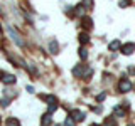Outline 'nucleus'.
I'll return each instance as SVG.
<instances>
[{
	"instance_id": "3",
	"label": "nucleus",
	"mask_w": 135,
	"mask_h": 126,
	"mask_svg": "<svg viewBox=\"0 0 135 126\" xmlns=\"http://www.w3.org/2000/svg\"><path fill=\"white\" fill-rule=\"evenodd\" d=\"M69 118H73L76 123H78V121H83V119H84V113H83V111H79V109H71Z\"/></svg>"
},
{
	"instance_id": "28",
	"label": "nucleus",
	"mask_w": 135,
	"mask_h": 126,
	"mask_svg": "<svg viewBox=\"0 0 135 126\" xmlns=\"http://www.w3.org/2000/svg\"><path fill=\"white\" fill-rule=\"evenodd\" d=\"M0 74H2V72H0ZM0 79H2V77H0Z\"/></svg>"
},
{
	"instance_id": "23",
	"label": "nucleus",
	"mask_w": 135,
	"mask_h": 126,
	"mask_svg": "<svg viewBox=\"0 0 135 126\" xmlns=\"http://www.w3.org/2000/svg\"><path fill=\"white\" fill-rule=\"evenodd\" d=\"M93 111H95V113H101V106H96V108H93Z\"/></svg>"
},
{
	"instance_id": "7",
	"label": "nucleus",
	"mask_w": 135,
	"mask_h": 126,
	"mask_svg": "<svg viewBox=\"0 0 135 126\" xmlns=\"http://www.w3.org/2000/svg\"><path fill=\"white\" fill-rule=\"evenodd\" d=\"M2 81H3V84H14L15 82V76L14 74H3Z\"/></svg>"
},
{
	"instance_id": "12",
	"label": "nucleus",
	"mask_w": 135,
	"mask_h": 126,
	"mask_svg": "<svg viewBox=\"0 0 135 126\" xmlns=\"http://www.w3.org/2000/svg\"><path fill=\"white\" fill-rule=\"evenodd\" d=\"M79 42H81V44H88V42H90V35H88V34H79Z\"/></svg>"
},
{
	"instance_id": "1",
	"label": "nucleus",
	"mask_w": 135,
	"mask_h": 126,
	"mask_svg": "<svg viewBox=\"0 0 135 126\" xmlns=\"http://www.w3.org/2000/svg\"><path fill=\"white\" fill-rule=\"evenodd\" d=\"M7 32H8V35H10L12 39H14V40L17 42V44L20 45V47H24V45H25V42H24L22 39H20V35H19V34H17V30H14V29H12V27H7Z\"/></svg>"
},
{
	"instance_id": "2",
	"label": "nucleus",
	"mask_w": 135,
	"mask_h": 126,
	"mask_svg": "<svg viewBox=\"0 0 135 126\" xmlns=\"http://www.w3.org/2000/svg\"><path fill=\"white\" fill-rule=\"evenodd\" d=\"M118 89H120V92H128V91H132V82L128 81V79H122L120 82H118Z\"/></svg>"
},
{
	"instance_id": "18",
	"label": "nucleus",
	"mask_w": 135,
	"mask_h": 126,
	"mask_svg": "<svg viewBox=\"0 0 135 126\" xmlns=\"http://www.w3.org/2000/svg\"><path fill=\"white\" fill-rule=\"evenodd\" d=\"M0 104H2L3 108H7L8 104H10V98H2V99H0Z\"/></svg>"
},
{
	"instance_id": "27",
	"label": "nucleus",
	"mask_w": 135,
	"mask_h": 126,
	"mask_svg": "<svg viewBox=\"0 0 135 126\" xmlns=\"http://www.w3.org/2000/svg\"><path fill=\"white\" fill-rule=\"evenodd\" d=\"M56 126H61V124H56Z\"/></svg>"
},
{
	"instance_id": "9",
	"label": "nucleus",
	"mask_w": 135,
	"mask_h": 126,
	"mask_svg": "<svg viewBox=\"0 0 135 126\" xmlns=\"http://www.w3.org/2000/svg\"><path fill=\"white\" fill-rule=\"evenodd\" d=\"M51 121H52V119H51V114H49V113H46V114L42 116L41 126H49V124H51Z\"/></svg>"
},
{
	"instance_id": "10",
	"label": "nucleus",
	"mask_w": 135,
	"mask_h": 126,
	"mask_svg": "<svg viewBox=\"0 0 135 126\" xmlns=\"http://www.w3.org/2000/svg\"><path fill=\"white\" fill-rule=\"evenodd\" d=\"M108 49H110V50H118V49H122V44H120V40H113V42H110Z\"/></svg>"
},
{
	"instance_id": "26",
	"label": "nucleus",
	"mask_w": 135,
	"mask_h": 126,
	"mask_svg": "<svg viewBox=\"0 0 135 126\" xmlns=\"http://www.w3.org/2000/svg\"><path fill=\"white\" fill-rule=\"evenodd\" d=\"M128 126H135V124H128Z\"/></svg>"
},
{
	"instance_id": "25",
	"label": "nucleus",
	"mask_w": 135,
	"mask_h": 126,
	"mask_svg": "<svg viewBox=\"0 0 135 126\" xmlns=\"http://www.w3.org/2000/svg\"><path fill=\"white\" fill-rule=\"evenodd\" d=\"M91 126H100V124H91Z\"/></svg>"
},
{
	"instance_id": "5",
	"label": "nucleus",
	"mask_w": 135,
	"mask_h": 126,
	"mask_svg": "<svg viewBox=\"0 0 135 126\" xmlns=\"http://www.w3.org/2000/svg\"><path fill=\"white\" fill-rule=\"evenodd\" d=\"M133 50H135V44H133V42H128V44L122 45V54H125V56H130Z\"/></svg>"
},
{
	"instance_id": "11",
	"label": "nucleus",
	"mask_w": 135,
	"mask_h": 126,
	"mask_svg": "<svg viewBox=\"0 0 135 126\" xmlns=\"http://www.w3.org/2000/svg\"><path fill=\"white\" fill-rule=\"evenodd\" d=\"M113 113H115V116L122 118V116H125V108H122V106H115V109H113Z\"/></svg>"
},
{
	"instance_id": "15",
	"label": "nucleus",
	"mask_w": 135,
	"mask_h": 126,
	"mask_svg": "<svg viewBox=\"0 0 135 126\" xmlns=\"http://www.w3.org/2000/svg\"><path fill=\"white\" fill-rule=\"evenodd\" d=\"M7 126H20V123H19V119H15V118H8Z\"/></svg>"
},
{
	"instance_id": "19",
	"label": "nucleus",
	"mask_w": 135,
	"mask_h": 126,
	"mask_svg": "<svg viewBox=\"0 0 135 126\" xmlns=\"http://www.w3.org/2000/svg\"><path fill=\"white\" fill-rule=\"evenodd\" d=\"M25 67L29 69V72H31V74H36V72H37V69H36L32 64H25Z\"/></svg>"
},
{
	"instance_id": "13",
	"label": "nucleus",
	"mask_w": 135,
	"mask_h": 126,
	"mask_svg": "<svg viewBox=\"0 0 135 126\" xmlns=\"http://www.w3.org/2000/svg\"><path fill=\"white\" fill-rule=\"evenodd\" d=\"M81 5L86 8V10H91V8H93V0H83Z\"/></svg>"
},
{
	"instance_id": "8",
	"label": "nucleus",
	"mask_w": 135,
	"mask_h": 126,
	"mask_svg": "<svg viewBox=\"0 0 135 126\" xmlns=\"http://www.w3.org/2000/svg\"><path fill=\"white\" fill-rule=\"evenodd\" d=\"M81 24H83L84 29H88V30L93 27V20L90 19V17H83V19H81Z\"/></svg>"
},
{
	"instance_id": "24",
	"label": "nucleus",
	"mask_w": 135,
	"mask_h": 126,
	"mask_svg": "<svg viewBox=\"0 0 135 126\" xmlns=\"http://www.w3.org/2000/svg\"><path fill=\"white\" fill-rule=\"evenodd\" d=\"M128 72L130 74H135V67H128Z\"/></svg>"
},
{
	"instance_id": "17",
	"label": "nucleus",
	"mask_w": 135,
	"mask_h": 126,
	"mask_svg": "<svg viewBox=\"0 0 135 126\" xmlns=\"http://www.w3.org/2000/svg\"><path fill=\"white\" fill-rule=\"evenodd\" d=\"M105 126H117V123H115L113 118H107V119H105Z\"/></svg>"
},
{
	"instance_id": "22",
	"label": "nucleus",
	"mask_w": 135,
	"mask_h": 126,
	"mask_svg": "<svg viewBox=\"0 0 135 126\" xmlns=\"http://www.w3.org/2000/svg\"><path fill=\"white\" fill-rule=\"evenodd\" d=\"M128 5V0H120V7H127Z\"/></svg>"
},
{
	"instance_id": "20",
	"label": "nucleus",
	"mask_w": 135,
	"mask_h": 126,
	"mask_svg": "<svg viewBox=\"0 0 135 126\" xmlns=\"http://www.w3.org/2000/svg\"><path fill=\"white\" fill-rule=\"evenodd\" d=\"M74 123H76V121L73 119V118H68V119L64 121V126H74Z\"/></svg>"
},
{
	"instance_id": "21",
	"label": "nucleus",
	"mask_w": 135,
	"mask_h": 126,
	"mask_svg": "<svg viewBox=\"0 0 135 126\" xmlns=\"http://www.w3.org/2000/svg\"><path fill=\"white\" fill-rule=\"evenodd\" d=\"M105 96H107V94H105V92H101V94L96 96V99H98V101H103V99H105Z\"/></svg>"
},
{
	"instance_id": "4",
	"label": "nucleus",
	"mask_w": 135,
	"mask_h": 126,
	"mask_svg": "<svg viewBox=\"0 0 135 126\" xmlns=\"http://www.w3.org/2000/svg\"><path fill=\"white\" fill-rule=\"evenodd\" d=\"M86 71H88L86 66H84V64H79V66H76L74 69H73V74H74V77H83Z\"/></svg>"
},
{
	"instance_id": "14",
	"label": "nucleus",
	"mask_w": 135,
	"mask_h": 126,
	"mask_svg": "<svg viewBox=\"0 0 135 126\" xmlns=\"http://www.w3.org/2000/svg\"><path fill=\"white\" fill-rule=\"evenodd\" d=\"M74 10H76V12H74V14H76V15H81V19H83V17H84V7L81 5V3H79V5H78V7H76V8H74Z\"/></svg>"
},
{
	"instance_id": "6",
	"label": "nucleus",
	"mask_w": 135,
	"mask_h": 126,
	"mask_svg": "<svg viewBox=\"0 0 135 126\" xmlns=\"http://www.w3.org/2000/svg\"><path fill=\"white\" fill-rule=\"evenodd\" d=\"M49 52L51 54H57L59 52V44H57L56 40H51L49 42Z\"/></svg>"
},
{
	"instance_id": "16",
	"label": "nucleus",
	"mask_w": 135,
	"mask_h": 126,
	"mask_svg": "<svg viewBox=\"0 0 135 126\" xmlns=\"http://www.w3.org/2000/svg\"><path fill=\"white\" fill-rule=\"evenodd\" d=\"M79 57H81L83 61H86V59H88V50L81 47V49H79Z\"/></svg>"
}]
</instances>
